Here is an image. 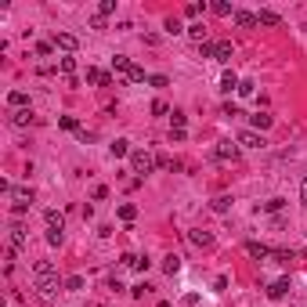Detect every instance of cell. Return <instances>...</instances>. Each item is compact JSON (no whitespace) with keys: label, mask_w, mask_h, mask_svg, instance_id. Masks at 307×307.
<instances>
[{"label":"cell","mask_w":307,"mask_h":307,"mask_svg":"<svg viewBox=\"0 0 307 307\" xmlns=\"http://www.w3.org/2000/svg\"><path fill=\"white\" fill-rule=\"evenodd\" d=\"M62 289V282H58V275H47V278H36V293H40V300H51L54 293Z\"/></svg>","instance_id":"cell-3"},{"label":"cell","mask_w":307,"mask_h":307,"mask_svg":"<svg viewBox=\"0 0 307 307\" xmlns=\"http://www.w3.org/2000/svg\"><path fill=\"white\" fill-rule=\"evenodd\" d=\"M202 7H210V4H188V7H184V15H188V18H199Z\"/></svg>","instance_id":"cell-37"},{"label":"cell","mask_w":307,"mask_h":307,"mask_svg":"<svg viewBox=\"0 0 307 307\" xmlns=\"http://www.w3.org/2000/svg\"><path fill=\"white\" fill-rule=\"evenodd\" d=\"M155 170V155L145 152V148H134L130 152V174H137V177H145V174Z\"/></svg>","instance_id":"cell-1"},{"label":"cell","mask_w":307,"mask_h":307,"mask_svg":"<svg viewBox=\"0 0 307 307\" xmlns=\"http://www.w3.org/2000/svg\"><path fill=\"white\" fill-rule=\"evenodd\" d=\"M213 155H217L220 163H235V159H239V141H228V137H224V141H217Z\"/></svg>","instance_id":"cell-2"},{"label":"cell","mask_w":307,"mask_h":307,"mask_svg":"<svg viewBox=\"0 0 307 307\" xmlns=\"http://www.w3.org/2000/svg\"><path fill=\"white\" fill-rule=\"evenodd\" d=\"M51 44H54V47H62V51H69V54L80 47V40H76L72 33H54V40H51Z\"/></svg>","instance_id":"cell-5"},{"label":"cell","mask_w":307,"mask_h":307,"mask_svg":"<svg viewBox=\"0 0 307 307\" xmlns=\"http://www.w3.org/2000/svg\"><path fill=\"white\" fill-rule=\"evenodd\" d=\"M235 141H239V148H260V145H264V137H260L257 130H239Z\"/></svg>","instance_id":"cell-4"},{"label":"cell","mask_w":307,"mask_h":307,"mask_svg":"<svg viewBox=\"0 0 307 307\" xmlns=\"http://www.w3.org/2000/svg\"><path fill=\"white\" fill-rule=\"evenodd\" d=\"M109 152H112V159H123V155H130V141H127V137H119V141L109 145Z\"/></svg>","instance_id":"cell-16"},{"label":"cell","mask_w":307,"mask_h":307,"mask_svg":"<svg viewBox=\"0 0 307 307\" xmlns=\"http://www.w3.org/2000/svg\"><path fill=\"white\" fill-rule=\"evenodd\" d=\"M184 33H188L195 44H206V25H202V22H192V25H188Z\"/></svg>","instance_id":"cell-19"},{"label":"cell","mask_w":307,"mask_h":307,"mask_svg":"<svg viewBox=\"0 0 307 307\" xmlns=\"http://www.w3.org/2000/svg\"><path fill=\"white\" fill-rule=\"evenodd\" d=\"M253 90H257L253 80H242V83H239V94H253Z\"/></svg>","instance_id":"cell-39"},{"label":"cell","mask_w":307,"mask_h":307,"mask_svg":"<svg viewBox=\"0 0 307 307\" xmlns=\"http://www.w3.org/2000/svg\"><path fill=\"white\" fill-rule=\"evenodd\" d=\"M134 217H137V206H130V202H123V206H119V220H123V224H130Z\"/></svg>","instance_id":"cell-28"},{"label":"cell","mask_w":307,"mask_h":307,"mask_svg":"<svg viewBox=\"0 0 307 307\" xmlns=\"http://www.w3.org/2000/svg\"><path fill=\"white\" fill-rule=\"evenodd\" d=\"M123 264H127V267H134V271H148V257H134V253H127V257H123Z\"/></svg>","instance_id":"cell-20"},{"label":"cell","mask_w":307,"mask_h":307,"mask_svg":"<svg viewBox=\"0 0 307 307\" xmlns=\"http://www.w3.org/2000/svg\"><path fill=\"white\" fill-rule=\"evenodd\" d=\"M44 220H47V228H54V231H65V217H62L58 210H47V213H44Z\"/></svg>","instance_id":"cell-18"},{"label":"cell","mask_w":307,"mask_h":307,"mask_svg":"<svg viewBox=\"0 0 307 307\" xmlns=\"http://www.w3.org/2000/svg\"><path fill=\"white\" fill-rule=\"evenodd\" d=\"M246 253H249V257H257V260H264V257H271L275 249H267L264 242H246Z\"/></svg>","instance_id":"cell-17"},{"label":"cell","mask_w":307,"mask_h":307,"mask_svg":"<svg viewBox=\"0 0 307 307\" xmlns=\"http://www.w3.org/2000/svg\"><path fill=\"white\" fill-rule=\"evenodd\" d=\"M148 83H152V87H166L170 80H166V76H148Z\"/></svg>","instance_id":"cell-45"},{"label":"cell","mask_w":307,"mask_h":307,"mask_svg":"<svg viewBox=\"0 0 307 307\" xmlns=\"http://www.w3.org/2000/svg\"><path fill=\"white\" fill-rule=\"evenodd\" d=\"M51 51H54V44H47V40L36 44V54H51Z\"/></svg>","instance_id":"cell-41"},{"label":"cell","mask_w":307,"mask_h":307,"mask_svg":"<svg viewBox=\"0 0 307 307\" xmlns=\"http://www.w3.org/2000/svg\"><path fill=\"white\" fill-rule=\"evenodd\" d=\"M257 22H260V25H271V29H275V25L282 22V18H278V11H267V7H264V11L257 15Z\"/></svg>","instance_id":"cell-23"},{"label":"cell","mask_w":307,"mask_h":307,"mask_svg":"<svg viewBox=\"0 0 307 307\" xmlns=\"http://www.w3.org/2000/svg\"><path fill=\"white\" fill-rule=\"evenodd\" d=\"M152 112H155V116H166V112H170V105H166L163 98H155V101H152Z\"/></svg>","instance_id":"cell-31"},{"label":"cell","mask_w":307,"mask_h":307,"mask_svg":"<svg viewBox=\"0 0 307 307\" xmlns=\"http://www.w3.org/2000/svg\"><path fill=\"white\" fill-rule=\"evenodd\" d=\"M11 199L22 202V206H29V202H33V192H29V188H11Z\"/></svg>","instance_id":"cell-26"},{"label":"cell","mask_w":307,"mask_h":307,"mask_svg":"<svg viewBox=\"0 0 307 307\" xmlns=\"http://www.w3.org/2000/svg\"><path fill=\"white\" fill-rule=\"evenodd\" d=\"M58 123H62V130H80V123H76V116H62V119H58Z\"/></svg>","instance_id":"cell-34"},{"label":"cell","mask_w":307,"mask_h":307,"mask_svg":"<svg viewBox=\"0 0 307 307\" xmlns=\"http://www.w3.org/2000/svg\"><path fill=\"white\" fill-rule=\"evenodd\" d=\"M44 239H47V246H62V231H54V228H47Z\"/></svg>","instance_id":"cell-36"},{"label":"cell","mask_w":307,"mask_h":307,"mask_svg":"<svg viewBox=\"0 0 307 307\" xmlns=\"http://www.w3.org/2000/svg\"><path fill=\"white\" fill-rule=\"evenodd\" d=\"M199 51H202V58H213V51H217V40H206V44H199Z\"/></svg>","instance_id":"cell-32"},{"label":"cell","mask_w":307,"mask_h":307,"mask_svg":"<svg viewBox=\"0 0 307 307\" xmlns=\"http://www.w3.org/2000/svg\"><path fill=\"white\" fill-rule=\"evenodd\" d=\"M130 83H145V69H141V65H134V72H130Z\"/></svg>","instance_id":"cell-40"},{"label":"cell","mask_w":307,"mask_h":307,"mask_svg":"<svg viewBox=\"0 0 307 307\" xmlns=\"http://www.w3.org/2000/svg\"><path fill=\"white\" fill-rule=\"evenodd\" d=\"M282 206H285V199H267V202H264V210H267V213H278Z\"/></svg>","instance_id":"cell-35"},{"label":"cell","mask_w":307,"mask_h":307,"mask_svg":"<svg viewBox=\"0 0 307 307\" xmlns=\"http://www.w3.org/2000/svg\"><path fill=\"white\" fill-rule=\"evenodd\" d=\"M112 69L119 72V76H127V80H130V72H134V62H130L127 54H116V58H112Z\"/></svg>","instance_id":"cell-8"},{"label":"cell","mask_w":307,"mask_h":307,"mask_svg":"<svg viewBox=\"0 0 307 307\" xmlns=\"http://www.w3.org/2000/svg\"><path fill=\"white\" fill-rule=\"evenodd\" d=\"M166 33H181V22H177V18H166Z\"/></svg>","instance_id":"cell-42"},{"label":"cell","mask_w":307,"mask_h":307,"mask_svg":"<svg viewBox=\"0 0 307 307\" xmlns=\"http://www.w3.org/2000/svg\"><path fill=\"white\" fill-rule=\"evenodd\" d=\"M210 206H213V213H228V210H231V195H217Z\"/></svg>","instance_id":"cell-25"},{"label":"cell","mask_w":307,"mask_h":307,"mask_svg":"<svg viewBox=\"0 0 307 307\" xmlns=\"http://www.w3.org/2000/svg\"><path fill=\"white\" fill-rule=\"evenodd\" d=\"M239 83H242V80H239V76H235V72H231V69H228V72H224V76H220V90H224V94H231V90H239Z\"/></svg>","instance_id":"cell-15"},{"label":"cell","mask_w":307,"mask_h":307,"mask_svg":"<svg viewBox=\"0 0 307 307\" xmlns=\"http://www.w3.org/2000/svg\"><path fill=\"white\" fill-rule=\"evenodd\" d=\"M7 105H11L15 112L18 109H29V94H25V90H11V94H7Z\"/></svg>","instance_id":"cell-10"},{"label":"cell","mask_w":307,"mask_h":307,"mask_svg":"<svg viewBox=\"0 0 307 307\" xmlns=\"http://www.w3.org/2000/svg\"><path fill=\"white\" fill-rule=\"evenodd\" d=\"M11 123H15V127H29V123H36V116H33V109H18V112L11 116Z\"/></svg>","instance_id":"cell-14"},{"label":"cell","mask_w":307,"mask_h":307,"mask_svg":"<svg viewBox=\"0 0 307 307\" xmlns=\"http://www.w3.org/2000/svg\"><path fill=\"white\" fill-rule=\"evenodd\" d=\"M163 271H166V275H177V271H181V257H177V253H170V257L163 260Z\"/></svg>","instance_id":"cell-24"},{"label":"cell","mask_w":307,"mask_h":307,"mask_svg":"<svg viewBox=\"0 0 307 307\" xmlns=\"http://www.w3.org/2000/svg\"><path fill=\"white\" fill-rule=\"evenodd\" d=\"M7 242H11L15 253H18V249H25V228H22V224H11V235H7Z\"/></svg>","instance_id":"cell-7"},{"label":"cell","mask_w":307,"mask_h":307,"mask_svg":"<svg viewBox=\"0 0 307 307\" xmlns=\"http://www.w3.org/2000/svg\"><path fill=\"white\" fill-rule=\"evenodd\" d=\"M148 289H152V285H145V282H141V285H134V289H130V293H134V296H137V300H141V296H145Z\"/></svg>","instance_id":"cell-43"},{"label":"cell","mask_w":307,"mask_h":307,"mask_svg":"<svg viewBox=\"0 0 307 307\" xmlns=\"http://www.w3.org/2000/svg\"><path fill=\"white\" fill-rule=\"evenodd\" d=\"M235 25L239 29H257V15H249V11H235Z\"/></svg>","instance_id":"cell-12"},{"label":"cell","mask_w":307,"mask_h":307,"mask_svg":"<svg viewBox=\"0 0 307 307\" xmlns=\"http://www.w3.org/2000/svg\"><path fill=\"white\" fill-rule=\"evenodd\" d=\"M210 11L217 15V18H228V15H235V11H231V4H228V0H213V4H210Z\"/></svg>","instance_id":"cell-21"},{"label":"cell","mask_w":307,"mask_h":307,"mask_svg":"<svg viewBox=\"0 0 307 307\" xmlns=\"http://www.w3.org/2000/svg\"><path fill=\"white\" fill-rule=\"evenodd\" d=\"M112 11H116V0H101V4H98V15L101 18H109Z\"/></svg>","instance_id":"cell-30"},{"label":"cell","mask_w":307,"mask_h":307,"mask_svg":"<svg viewBox=\"0 0 307 307\" xmlns=\"http://www.w3.org/2000/svg\"><path fill=\"white\" fill-rule=\"evenodd\" d=\"M231 54H235L231 40H217V51H213V58H217V62H231Z\"/></svg>","instance_id":"cell-13"},{"label":"cell","mask_w":307,"mask_h":307,"mask_svg":"<svg viewBox=\"0 0 307 307\" xmlns=\"http://www.w3.org/2000/svg\"><path fill=\"white\" fill-rule=\"evenodd\" d=\"M300 202L307 206V177H304V184H300Z\"/></svg>","instance_id":"cell-46"},{"label":"cell","mask_w":307,"mask_h":307,"mask_svg":"<svg viewBox=\"0 0 307 307\" xmlns=\"http://www.w3.org/2000/svg\"><path fill=\"white\" fill-rule=\"evenodd\" d=\"M285 293H289V278H278V282L267 285V296H271V300H282Z\"/></svg>","instance_id":"cell-9"},{"label":"cell","mask_w":307,"mask_h":307,"mask_svg":"<svg viewBox=\"0 0 307 307\" xmlns=\"http://www.w3.org/2000/svg\"><path fill=\"white\" fill-rule=\"evenodd\" d=\"M87 83H98V87H112V72L94 69V65H90V69H87Z\"/></svg>","instance_id":"cell-6"},{"label":"cell","mask_w":307,"mask_h":307,"mask_svg":"<svg viewBox=\"0 0 307 307\" xmlns=\"http://www.w3.org/2000/svg\"><path fill=\"white\" fill-rule=\"evenodd\" d=\"M33 275H36V278H47V275H54V264H51V260H36V264H33Z\"/></svg>","instance_id":"cell-22"},{"label":"cell","mask_w":307,"mask_h":307,"mask_svg":"<svg viewBox=\"0 0 307 307\" xmlns=\"http://www.w3.org/2000/svg\"><path fill=\"white\" fill-rule=\"evenodd\" d=\"M62 72L72 80V72H76V58H62Z\"/></svg>","instance_id":"cell-33"},{"label":"cell","mask_w":307,"mask_h":307,"mask_svg":"<svg viewBox=\"0 0 307 307\" xmlns=\"http://www.w3.org/2000/svg\"><path fill=\"white\" fill-rule=\"evenodd\" d=\"M271 123H275V119L267 116V112H257V116H253V127H257V130H267Z\"/></svg>","instance_id":"cell-29"},{"label":"cell","mask_w":307,"mask_h":307,"mask_svg":"<svg viewBox=\"0 0 307 307\" xmlns=\"http://www.w3.org/2000/svg\"><path fill=\"white\" fill-rule=\"evenodd\" d=\"M65 289H72V293H76V289H83V278H80V275H72V278H65Z\"/></svg>","instance_id":"cell-38"},{"label":"cell","mask_w":307,"mask_h":307,"mask_svg":"<svg viewBox=\"0 0 307 307\" xmlns=\"http://www.w3.org/2000/svg\"><path fill=\"white\" fill-rule=\"evenodd\" d=\"M170 137H174V141H184L188 134H184V127H174V130H170Z\"/></svg>","instance_id":"cell-44"},{"label":"cell","mask_w":307,"mask_h":307,"mask_svg":"<svg viewBox=\"0 0 307 307\" xmlns=\"http://www.w3.org/2000/svg\"><path fill=\"white\" fill-rule=\"evenodd\" d=\"M188 239H192V246H199V249H210V246H213V235H210V231H188Z\"/></svg>","instance_id":"cell-11"},{"label":"cell","mask_w":307,"mask_h":307,"mask_svg":"<svg viewBox=\"0 0 307 307\" xmlns=\"http://www.w3.org/2000/svg\"><path fill=\"white\" fill-rule=\"evenodd\" d=\"M275 264H293V260H296V253H293V249H275Z\"/></svg>","instance_id":"cell-27"}]
</instances>
